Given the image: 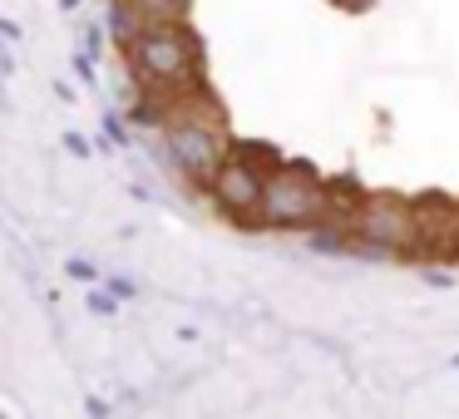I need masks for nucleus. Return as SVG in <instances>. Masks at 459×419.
I'll use <instances>...</instances> for the list:
<instances>
[{"instance_id": "obj_1", "label": "nucleus", "mask_w": 459, "mask_h": 419, "mask_svg": "<svg viewBox=\"0 0 459 419\" xmlns=\"http://www.w3.org/2000/svg\"><path fill=\"white\" fill-rule=\"evenodd\" d=\"M134 84L143 90H188L203 80V45L183 30V21L153 25L124 50Z\"/></svg>"}, {"instance_id": "obj_2", "label": "nucleus", "mask_w": 459, "mask_h": 419, "mask_svg": "<svg viewBox=\"0 0 459 419\" xmlns=\"http://www.w3.org/2000/svg\"><path fill=\"white\" fill-rule=\"evenodd\" d=\"M331 212V183L301 158H281L267 178V198H262V227L281 232H311L321 227Z\"/></svg>"}, {"instance_id": "obj_3", "label": "nucleus", "mask_w": 459, "mask_h": 419, "mask_svg": "<svg viewBox=\"0 0 459 419\" xmlns=\"http://www.w3.org/2000/svg\"><path fill=\"white\" fill-rule=\"evenodd\" d=\"M351 247L376 257H420V212L410 198L370 192L351 222Z\"/></svg>"}, {"instance_id": "obj_4", "label": "nucleus", "mask_w": 459, "mask_h": 419, "mask_svg": "<svg viewBox=\"0 0 459 419\" xmlns=\"http://www.w3.org/2000/svg\"><path fill=\"white\" fill-rule=\"evenodd\" d=\"M281 158H267L257 149H232L228 163L218 168V178L208 183L212 208L228 222H242V227H257L262 222V198H267V178Z\"/></svg>"}, {"instance_id": "obj_5", "label": "nucleus", "mask_w": 459, "mask_h": 419, "mask_svg": "<svg viewBox=\"0 0 459 419\" xmlns=\"http://www.w3.org/2000/svg\"><path fill=\"white\" fill-rule=\"evenodd\" d=\"M134 11L143 15L149 25H173V21H188V0H129Z\"/></svg>"}, {"instance_id": "obj_6", "label": "nucleus", "mask_w": 459, "mask_h": 419, "mask_svg": "<svg viewBox=\"0 0 459 419\" xmlns=\"http://www.w3.org/2000/svg\"><path fill=\"white\" fill-rule=\"evenodd\" d=\"M114 296H119V291H90V311L94 316H114Z\"/></svg>"}, {"instance_id": "obj_7", "label": "nucleus", "mask_w": 459, "mask_h": 419, "mask_svg": "<svg viewBox=\"0 0 459 419\" xmlns=\"http://www.w3.org/2000/svg\"><path fill=\"white\" fill-rule=\"evenodd\" d=\"M65 149H70V153H74V158H84V153H90V143H84V139H80V133H65Z\"/></svg>"}, {"instance_id": "obj_8", "label": "nucleus", "mask_w": 459, "mask_h": 419, "mask_svg": "<svg viewBox=\"0 0 459 419\" xmlns=\"http://www.w3.org/2000/svg\"><path fill=\"white\" fill-rule=\"evenodd\" d=\"M70 277H80V281H94V267H90V261H80V257H74V261H70Z\"/></svg>"}, {"instance_id": "obj_9", "label": "nucleus", "mask_w": 459, "mask_h": 419, "mask_svg": "<svg viewBox=\"0 0 459 419\" xmlns=\"http://www.w3.org/2000/svg\"><path fill=\"white\" fill-rule=\"evenodd\" d=\"M74 74H80V80H94V64H90V55H74Z\"/></svg>"}, {"instance_id": "obj_10", "label": "nucleus", "mask_w": 459, "mask_h": 419, "mask_svg": "<svg viewBox=\"0 0 459 419\" xmlns=\"http://www.w3.org/2000/svg\"><path fill=\"white\" fill-rule=\"evenodd\" d=\"M60 5H65V11H74V5H80V0H60Z\"/></svg>"}]
</instances>
